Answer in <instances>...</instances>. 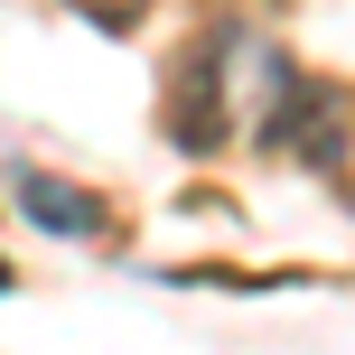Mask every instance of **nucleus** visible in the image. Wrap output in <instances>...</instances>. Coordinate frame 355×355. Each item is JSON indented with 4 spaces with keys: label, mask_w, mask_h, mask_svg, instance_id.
I'll use <instances>...</instances> for the list:
<instances>
[{
    "label": "nucleus",
    "mask_w": 355,
    "mask_h": 355,
    "mask_svg": "<svg viewBox=\"0 0 355 355\" xmlns=\"http://www.w3.org/2000/svg\"><path fill=\"white\" fill-rule=\"evenodd\" d=\"M10 187H19V206H28V225H47V234H103V206H94L85 187H66V178H47V168H10Z\"/></svg>",
    "instance_id": "nucleus-1"
},
{
    "label": "nucleus",
    "mask_w": 355,
    "mask_h": 355,
    "mask_svg": "<svg viewBox=\"0 0 355 355\" xmlns=\"http://www.w3.org/2000/svg\"><path fill=\"white\" fill-rule=\"evenodd\" d=\"M75 10H85V19H94V28H112V37H122V28H131V19H141V10H150V0H75Z\"/></svg>",
    "instance_id": "nucleus-2"
}]
</instances>
